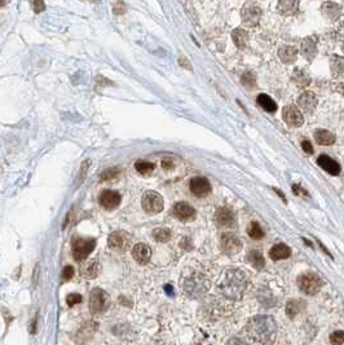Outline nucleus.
<instances>
[{
  "label": "nucleus",
  "mask_w": 344,
  "mask_h": 345,
  "mask_svg": "<svg viewBox=\"0 0 344 345\" xmlns=\"http://www.w3.org/2000/svg\"><path fill=\"white\" fill-rule=\"evenodd\" d=\"M73 277H74L73 266H65V269L62 270V279H64V281H70Z\"/></svg>",
  "instance_id": "obj_41"
},
{
  "label": "nucleus",
  "mask_w": 344,
  "mask_h": 345,
  "mask_svg": "<svg viewBox=\"0 0 344 345\" xmlns=\"http://www.w3.org/2000/svg\"><path fill=\"white\" fill-rule=\"evenodd\" d=\"M227 345H247V344L241 339H232L227 342Z\"/></svg>",
  "instance_id": "obj_45"
},
{
  "label": "nucleus",
  "mask_w": 344,
  "mask_h": 345,
  "mask_svg": "<svg viewBox=\"0 0 344 345\" xmlns=\"http://www.w3.org/2000/svg\"><path fill=\"white\" fill-rule=\"evenodd\" d=\"M291 255V250L289 246H286L285 243H278V245L273 246L269 251V256L273 261H278V260H285L290 257Z\"/></svg>",
  "instance_id": "obj_21"
},
{
  "label": "nucleus",
  "mask_w": 344,
  "mask_h": 345,
  "mask_svg": "<svg viewBox=\"0 0 344 345\" xmlns=\"http://www.w3.org/2000/svg\"><path fill=\"white\" fill-rule=\"evenodd\" d=\"M241 17H242V22L245 26H247V28H255V26L259 25V21H260L261 10L255 3L247 2L242 7Z\"/></svg>",
  "instance_id": "obj_7"
},
{
  "label": "nucleus",
  "mask_w": 344,
  "mask_h": 345,
  "mask_svg": "<svg viewBox=\"0 0 344 345\" xmlns=\"http://www.w3.org/2000/svg\"><path fill=\"white\" fill-rule=\"evenodd\" d=\"M256 101H258V104L260 105L265 111H268V113H274V111H277V104L269 97V96L265 95V93L259 95Z\"/></svg>",
  "instance_id": "obj_29"
},
{
  "label": "nucleus",
  "mask_w": 344,
  "mask_h": 345,
  "mask_svg": "<svg viewBox=\"0 0 344 345\" xmlns=\"http://www.w3.org/2000/svg\"><path fill=\"white\" fill-rule=\"evenodd\" d=\"M83 300V297L80 296L79 293H70L68 297H66V302H68L69 305L73 306V305H77V304H79L80 301Z\"/></svg>",
  "instance_id": "obj_38"
},
{
  "label": "nucleus",
  "mask_w": 344,
  "mask_h": 345,
  "mask_svg": "<svg viewBox=\"0 0 344 345\" xmlns=\"http://www.w3.org/2000/svg\"><path fill=\"white\" fill-rule=\"evenodd\" d=\"M88 167H89V160H86V162L82 164V167H80V172H79V175H78V184L84 181V179H86V174H87V171H88Z\"/></svg>",
  "instance_id": "obj_39"
},
{
  "label": "nucleus",
  "mask_w": 344,
  "mask_h": 345,
  "mask_svg": "<svg viewBox=\"0 0 344 345\" xmlns=\"http://www.w3.org/2000/svg\"><path fill=\"white\" fill-rule=\"evenodd\" d=\"M298 286L307 295H314L321 290V287L323 286V281L316 273H304V274L299 275Z\"/></svg>",
  "instance_id": "obj_6"
},
{
  "label": "nucleus",
  "mask_w": 344,
  "mask_h": 345,
  "mask_svg": "<svg viewBox=\"0 0 344 345\" xmlns=\"http://www.w3.org/2000/svg\"><path fill=\"white\" fill-rule=\"evenodd\" d=\"M96 239H77L73 245V256L77 261H84L95 250Z\"/></svg>",
  "instance_id": "obj_8"
},
{
  "label": "nucleus",
  "mask_w": 344,
  "mask_h": 345,
  "mask_svg": "<svg viewBox=\"0 0 344 345\" xmlns=\"http://www.w3.org/2000/svg\"><path fill=\"white\" fill-rule=\"evenodd\" d=\"M135 168H136V171H137L138 174L147 175V174H150V172L153 171L154 168H155V165H154L153 163H149V162H144V160H140V162L136 163V164H135Z\"/></svg>",
  "instance_id": "obj_34"
},
{
  "label": "nucleus",
  "mask_w": 344,
  "mask_h": 345,
  "mask_svg": "<svg viewBox=\"0 0 344 345\" xmlns=\"http://www.w3.org/2000/svg\"><path fill=\"white\" fill-rule=\"evenodd\" d=\"M242 84L246 87V88H255L256 87V80H255V77H254V74L252 73H245L242 75Z\"/></svg>",
  "instance_id": "obj_36"
},
{
  "label": "nucleus",
  "mask_w": 344,
  "mask_h": 345,
  "mask_svg": "<svg viewBox=\"0 0 344 345\" xmlns=\"http://www.w3.org/2000/svg\"><path fill=\"white\" fill-rule=\"evenodd\" d=\"M249 284L247 275L240 269H229L221 275L219 281V291L225 297L232 300H238L243 296Z\"/></svg>",
  "instance_id": "obj_2"
},
{
  "label": "nucleus",
  "mask_w": 344,
  "mask_h": 345,
  "mask_svg": "<svg viewBox=\"0 0 344 345\" xmlns=\"http://www.w3.org/2000/svg\"><path fill=\"white\" fill-rule=\"evenodd\" d=\"M298 104L301 107V110L307 114H312L317 106V97L312 92H305L298 98Z\"/></svg>",
  "instance_id": "obj_17"
},
{
  "label": "nucleus",
  "mask_w": 344,
  "mask_h": 345,
  "mask_svg": "<svg viewBox=\"0 0 344 345\" xmlns=\"http://www.w3.org/2000/svg\"><path fill=\"white\" fill-rule=\"evenodd\" d=\"M153 238L159 243H166L171 239V230L166 228H158L153 230Z\"/></svg>",
  "instance_id": "obj_31"
},
{
  "label": "nucleus",
  "mask_w": 344,
  "mask_h": 345,
  "mask_svg": "<svg viewBox=\"0 0 344 345\" xmlns=\"http://www.w3.org/2000/svg\"><path fill=\"white\" fill-rule=\"evenodd\" d=\"M174 216L176 219H179L180 221H192L196 219V210H194L192 206H189L188 203H184V202H179L174 206Z\"/></svg>",
  "instance_id": "obj_11"
},
{
  "label": "nucleus",
  "mask_w": 344,
  "mask_h": 345,
  "mask_svg": "<svg viewBox=\"0 0 344 345\" xmlns=\"http://www.w3.org/2000/svg\"><path fill=\"white\" fill-rule=\"evenodd\" d=\"M277 8L283 16L296 15L299 11V0H278Z\"/></svg>",
  "instance_id": "obj_20"
},
{
  "label": "nucleus",
  "mask_w": 344,
  "mask_h": 345,
  "mask_svg": "<svg viewBox=\"0 0 344 345\" xmlns=\"http://www.w3.org/2000/svg\"><path fill=\"white\" fill-rule=\"evenodd\" d=\"M247 233H249V235L252 239H256V241L264 237V232H263L261 226L259 225V223H256V221H252V223L247 226Z\"/></svg>",
  "instance_id": "obj_33"
},
{
  "label": "nucleus",
  "mask_w": 344,
  "mask_h": 345,
  "mask_svg": "<svg viewBox=\"0 0 344 345\" xmlns=\"http://www.w3.org/2000/svg\"><path fill=\"white\" fill-rule=\"evenodd\" d=\"M141 206L142 210H144L146 214L157 215L163 211V206H164V203H163V198L159 193L149 190V192H145L144 194H142Z\"/></svg>",
  "instance_id": "obj_5"
},
{
  "label": "nucleus",
  "mask_w": 344,
  "mask_h": 345,
  "mask_svg": "<svg viewBox=\"0 0 344 345\" xmlns=\"http://www.w3.org/2000/svg\"><path fill=\"white\" fill-rule=\"evenodd\" d=\"M131 238L126 232H114L109 237V247L113 250L123 251L129 246Z\"/></svg>",
  "instance_id": "obj_13"
},
{
  "label": "nucleus",
  "mask_w": 344,
  "mask_h": 345,
  "mask_svg": "<svg viewBox=\"0 0 344 345\" xmlns=\"http://www.w3.org/2000/svg\"><path fill=\"white\" fill-rule=\"evenodd\" d=\"M330 342L332 345H343L344 344V331H335L330 335Z\"/></svg>",
  "instance_id": "obj_37"
},
{
  "label": "nucleus",
  "mask_w": 344,
  "mask_h": 345,
  "mask_svg": "<svg viewBox=\"0 0 344 345\" xmlns=\"http://www.w3.org/2000/svg\"><path fill=\"white\" fill-rule=\"evenodd\" d=\"M191 192L197 197H206L211 192V184L205 178H194L189 184Z\"/></svg>",
  "instance_id": "obj_14"
},
{
  "label": "nucleus",
  "mask_w": 344,
  "mask_h": 345,
  "mask_svg": "<svg viewBox=\"0 0 344 345\" xmlns=\"http://www.w3.org/2000/svg\"><path fill=\"white\" fill-rule=\"evenodd\" d=\"M232 39H233L234 44L240 49H243L247 44V40H249V33L243 29H236V30L232 33Z\"/></svg>",
  "instance_id": "obj_27"
},
{
  "label": "nucleus",
  "mask_w": 344,
  "mask_h": 345,
  "mask_svg": "<svg viewBox=\"0 0 344 345\" xmlns=\"http://www.w3.org/2000/svg\"><path fill=\"white\" fill-rule=\"evenodd\" d=\"M278 57L281 58V61L283 64H292L296 61L298 57V51L295 47L291 46H282L278 49Z\"/></svg>",
  "instance_id": "obj_23"
},
{
  "label": "nucleus",
  "mask_w": 344,
  "mask_h": 345,
  "mask_svg": "<svg viewBox=\"0 0 344 345\" xmlns=\"http://www.w3.org/2000/svg\"><path fill=\"white\" fill-rule=\"evenodd\" d=\"M246 332L249 333L254 341L259 344H272L276 339L277 324L273 318L269 315H258L251 318L246 324Z\"/></svg>",
  "instance_id": "obj_1"
},
{
  "label": "nucleus",
  "mask_w": 344,
  "mask_h": 345,
  "mask_svg": "<svg viewBox=\"0 0 344 345\" xmlns=\"http://www.w3.org/2000/svg\"><path fill=\"white\" fill-rule=\"evenodd\" d=\"M305 302L301 300H289L287 305H286V313L290 318H294L304 309Z\"/></svg>",
  "instance_id": "obj_26"
},
{
  "label": "nucleus",
  "mask_w": 344,
  "mask_h": 345,
  "mask_svg": "<svg viewBox=\"0 0 344 345\" xmlns=\"http://www.w3.org/2000/svg\"><path fill=\"white\" fill-rule=\"evenodd\" d=\"M132 257L137 261L138 264H146L151 257V250L149 248V246L144 245V243H138L133 247L132 250Z\"/></svg>",
  "instance_id": "obj_18"
},
{
  "label": "nucleus",
  "mask_w": 344,
  "mask_h": 345,
  "mask_svg": "<svg viewBox=\"0 0 344 345\" xmlns=\"http://www.w3.org/2000/svg\"><path fill=\"white\" fill-rule=\"evenodd\" d=\"M221 250L228 255H236L242 250V242L232 233H224L220 238Z\"/></svg>",
  "instance_id": "obj_9"
},
{
  "label": "nucleus",
  "mask_w": 344,
  "mask_h": 345,
  "mask_svg": "<svg viewBox=\"0 0 344 345\" xmlns=\"http://www.w3.org/2000/svg\"><path fill=\"white\" fill-rule=\"evenodd\" d=\"M301 55L308 61H313V58L317 56V44L314 38H305L301 42Z\"/></svg>",
  "instance_id": "obj_19"
},
{
  "label": "nucleus",
  "mask_w": 344,
  "mask_h": 345,
  "mask_svg": "<svg viewBox=\"0 0 344 345\" xmlns=\"http://www.w3.org/2000/svg\"><path fill=\"white\" fill-rule=\"evenodd\" d=\"M80 272H82V275L86 277L88 279L96 278L100 272V264H98L97 259H92L87 261V263H83V266L80 268Z\"/></svg>",
  "instance_id": "obj_22"
},
{
  "label": "nucleus",
  "mask_w": 344,
  "mask_h": 345,
  "mask_svg": "<svg viewBox=\"0 0 344 345\" xmlns=\"http://www.w3.org/2000/svg\"><path fill=\"white\" fill-rule=\"evenodd\" d=\"M110 305V297L101 288H95L89 295V310L93 315H100L106 312Z\"/></svg>",
  "instance_id": "obj_4"
},
{
  "label": "nucleus",
  "mask_w": 344,
  "mask_h": 345,
  "mask_svg": "<svg viewBox=\"0 0 344 345\" xmlns=\"http://www.w3.org/2000/svg\"><path fill=\"white\" fill-rule=\"evenodd\" d=\"M98 201H100V205L102 208L110 211V210H114L119 206L120 196L114 190H104L98 197Z\"/></svg>",
  "instance_id": "obj_12"
},
{
  "label": "nucleus",
  "mask_w": 344,
  "mask_h": 345,
  "mask_svg": "<svg viewBox=\"0 0 344 345\" xmlns=\"http://www.w3.org/2000/svg\"><path fill=\"white\" fill-rule=\"evenodd\" d=\"M301 147H303V150H304V151L307 154H312V153H313V146L310 145L309 141H307V140L303 141V142H301Z\"/></svg>",
  "instance_id": "obj_43"
},
{
  "label": "nucleus",
  "mask_w": 344,
  "mask_h": 345,
  "mask_svg": "<svg viewBox=\"0 0 344 345\" xmlns=\"http://www.w3.org/2000/svg\"><path fill=\"white\" fill-rule=\"evenodd\" d=\"M282 118L286 122V124H289L290 127H300L304 123V118L303 114L300 113L298 107L294 105H287L282 109Z\"/></svg>",
  "instance_id": "obj_10"
},
{
  "label": "nucleus",
  "mask_w": 344,
  "mask_h": 345,
  "mask_svg": "<svg viewBox=\"0 0 344 345\" xmlns=\"http://www.w3.org/2000/svg\"><path fill=\"white\" fill-rule=\"evenodd\" d=\"M292 82H294L295 84H296V86H299V87H305V86H308V84H309L310 78L304 70H301V69H296V70L294 71V75H292Z\"/></svg>",
  "instance_id": "obj_30"
},
{
  "label": "nucleus",
  "mask_w": 344,
  "mask_h": 345,
  "mask_svg": "<svg viewBox=\"0 0 344 345\" xmlns=\"http://www.w3.org/2000/svg\"><path fill=\"white\" fill-rule=\"evenodd\" d=\"M247 260H249V263L251 264L256 270H261V269L265 266L264 257H263L261 252H259V251L256 250L250 251L249 255H247Z\"/></svg>",
  "instance_id": "obj_28"
},
{
  "label": "nucleus",
  "mask_w": 344,
  "mask_h": 345,
  "mask_svg": "<svg viewBox=\"0 0 344 345\" xmlns=\"http://www.w3.org/2000/svg\"><path fill=\"white\" fill-rule=\"evenodd\" d=\"M343 51H344V44H343Z\"/></svg>",
  "instance_id": "obj_47"
},
{
  "label": "nucleus",
  "mask_w": 344,
  "mask_h": 345,
  "mask_svg": "<svg viewBox=\"0 0 344 345\" xmlns=\"http://www.w3.org/2000/svg\"><path fill=\"white\" fill-rule=\"evenodd\" d=\"M162 164H163V168H169V167H172V163H171V162H166V160H164V162H163Z\"/></svg>",
  "instance_id": "obj_46"
},
{
  "label": "nucleus",
  "mask_w": 344,
  "mask_h": 345,
  "mask_svg": "<svg viewBox=\"0 0 344 345\" xmlns=\"http://www.w3.org/2000/svg\"><path fill=\"white\" fill-rule=\"evenodd\" d=\"M215 223L221 228H231L234 223V214L229 208H219L215 214Z\"/></svg>",
  "instance_id": "obj_15"
},
{
  "label": "nucleus",
  "mask_w": 344,
  "mask_h": 345,
  "mask_svg": "<svg viewBox=\"0 0 344 345\" xmlns=\"http://www.w3.org/2000/svg\"><path fill=\"white\" fill-rule=\"evenodd\" d=\"M331 73L334 77H339L344 74V60L343 58L334 56L331 58Z\"/></svg>",
  "instance_id": "obj_32"
},
{
  "label": "nucleus",
  "mask_w": 344,
  "mask_h": 345,
  "mask_svg": "<svg viewBox=\"0 0 344 345\" xmlns=\"http://www.w3.org/2000/svg\"><path fill=\"white\" fill-rule=\"evenodd\" d=\"M33 7H34L35 13H40L46 10V4H44L43 0H34L33 2Z\"/></svg>",
  "instance_id": "obj_42"
},
{
  "label": "nucleus",
  "mask_w": 344,
  "mask_h": 345,
  "mask_svg": "<svg viewBox=\"0 0 344 345\" xmlns=\"http://www.w3.org/2000/svg\"><path fill=\"white\" fill-rule=\"evenodd\" d=\"M182 287L189 297L198 299L209 291L210 283L203 275L192 274L183 281Z\"/></svg>",
  "instance_id": "obj_3"
},
{
  "label": "nucleus",
  "mask_w": 344,
  "mask_h": 345,
  "mask_svg": "<svg viewBox=\"0 0 344 345\" xmlns=\"http://www.w3.org/2000/svg\"><path fill=\"white\" fill-rule=\"evenodd\" d=\"M113 12L117 13V15H122V13L126 12V7L122 3V0H115V2H114Z\"/></svg>",
  "instance_id": "obj_40"
},
{
  "label": "nucleus",
  "mask_w": 344,
  "mask_h": 345,
  "mask_svg": "<svg viewBox=\"0 0 344 345\" xmlns=\"http://www.w3.org/2000/svg\"><path fill=\"white\" fill-rule=\"evenodd\" d=\"M317 163H318L319 167L322 168V169H325L326 172H329L330 175L336 176V175L340 174V165H339V163L335 162L334 159L330 158V156L326 155V154L319 155L318 159H317Z\"/></svg>",
  "instance_id": "obj_16"
},
{
  "label": "nucleus",
  "mask_w": 344,
  "mask_h": 345,
  "mask_svg": "<svg viewBox=\"0 0 344 345\" xmlns=\"http://www.w3.org/2000/svg\"><path fill=\"white\" fill-rule=\"evenodd\" d=\"M119 174H120V168H118V167L109 168V169H106V171H104L101 174V180L102 181L113 180V179H115L117 176H119Z\"/></svg>",
  "instance_id": "obj_35"
},
{
  "label": "nucleus",
  "mask_w": 344,
  "mask_h": 345,
  "mask_svg": "<svg viewBox=\"0 0 344 345\" xmlns=\"http://www.w3.org/2000/svg\"><path fill=\"white\" fill-rule=\"evenodd\" d=\"M314 138L318 145H323V146H329L335 142V136L331 132L326 131V129H317L314 133Z\"/></svg>",
  "instance_id": "obj_25"
},
{
  "label": "nucleus",
  "mask_w": 344,
  "mask_h": 345,
  "mask_svg": "<svg viewBox=\"0 0 344 345\" xmlns=\"http://www.w3.org/2000/svg\"><path fill=\"white\" fill-rule=\"evenodd\" d=\"M179 62H180V65H182V66L187 67L188 70H191V71L193 70V67H192V65L189 64V61H188V60H185L184 57H182V58H180V60H179Z\"/></svg>",
  "instance_id": "obj_44"
},
{
  "label": "nucleus",
  "mask_w": 344,
  "mask_h": 345,
  "mask_svg": "<svg viewBox=\"0 0 344 345\" xmlns=\"http://www.w3.org/2000/svg\"><path fill=\"white\" fill-rule=\"evenodd\" d=\"M322 10V15L325 16L326 19L330 20V21H335L338 20L339 15H340V7L336 3H331V2H326L321 7Z\"/></svg>",
  "instance_id": "obj_24"
}]
</instances>
